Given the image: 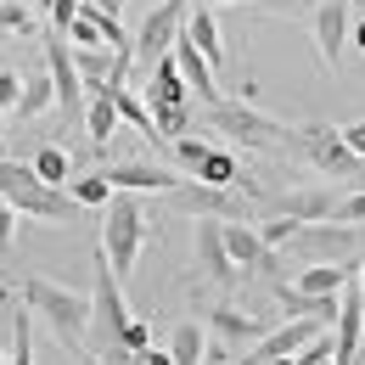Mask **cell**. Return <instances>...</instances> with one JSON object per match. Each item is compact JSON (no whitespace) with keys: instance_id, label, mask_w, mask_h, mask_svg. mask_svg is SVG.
Returning a JSON list of instances; mask_svg holds the SVG:
<instances>
[{"instance_id":"cell-13","label":"cell","mask_w":365,"mask_h":365,"mask_svg":"<svg viewBox=\"0 0 365 365\" xmlns=\"http://www.w3.org/2000/svg\"><path fill=\"white\" fill-rule=\"evenodd\" d=\"M197 264L220 287L236 281V259H230V247H225V220H197Z\"/></svg>"},{"instance_id":"cell-9","label":"cell","mask_w":365,"mask_h":365,"mask_svg":"<svg viewBox=\"0 0 365 365\" xmlns=\"http://www.w3.org/2000/svg\"><path fill=\"white\" fill-rule=\"evenodd\" d=\"M169 208L191 220H253V197L236 185H208V180H180L169 191Z\"/></svg>"},{"instance_id":"cell-16","label":"cell","mask_w":365,"mask_h":365,"mask_svg":"<svg viewBox=\"0 0 365 365\" xmlns=\"http://www.w3.org/2000/svg\"><path fill=\"white\" fill-rule=\"evenodd\" d=\"M175 62H180L185 85L197 91V101H202V107H208V101H220V85H214V73H220V68L197 51V40H191V34H180V40H175Z\"/></svg>"},{"instance_id":"cell-29","label":"cell","mask_w":365,"mask_h":365,"mask_svg":"<svg viewBox=\"0 0 365 365\" xmlns=\"http://www.w3.org/2000/svg\"><path fill=\"white\" fill-rule=\"evenodd\" d=\"M29 29H34L29 6L23 0H0V34H29Z\"/></svg>"},{"instance_id":"cell-7","label":"cell","mask_w":365,"mask_h":365,"mask_svg":"<svg viewBox=\"0 0 365 365\" xmlns=\"http://www.w3.org/2000/svg\"><path fill=\"white\" fill-rule=\"evenodd\" d=\"M146 107H152V118H158V135L163 140H180L185 130H191V85H185V73H180V62H175V51L146 73Z\"/></svg>"},{"instance_id":"cell-12","label":"cell","mask_w":365,"mask_h":365,"mask_svg":"<svg viewBox=\"0 0 365 365\" xmlns=\"http://www.w3.org/2000/svg\"><path fill=\"white\" fill-rule=\"evenodd\" d=\"M315 331H326V320H309V315H292L287 326H270L247 354H253V365H264V360H281V354H304V343L315 337Z\"/></svg>"},{"instance_id":"cell-30","label":"cell","mask_w":365,"mask_h":365,"mask_svg":"<svg viewBox=\"0 0 365 365\" xmlns=\"http://www.w3.org/2000/svg\"><path fill=\"white\" fill-rule=\"evenodd\" d=\"M169 146H175V163H180V169H191V175H197V163L208 158V140H191V135L169 140Z\"/></svg>"},{"instance_id":"cell-32","label":"cell","mask_w":365,"mask_h":365,"mask_svg":"<svg viewBox=\"0 0 365 365\" xmlns=\"http://www.w3.org/2000/svg\"><path fill=\"white\" fill-rule=\"evenodd\" d=\"M124 349H130V354L152 349V326H146V320H135V315H130V326H124Z\"/></svg>"},{"instance_id":"cell-28","label":"cell","mask_w":365,"mask_h":365,"mask_svg":"<svg viewBox=\"0 0 365 365\" xmlns=\"http://www.w3.org/2000/svg\"><path fill=\"white\" fill-rule=\"evenodd\" d=\"M34 169H40V180H51V185L73 180V158H68L62 146H40V152H34Z\"/></svg>"},{"instance_id":"cell-43","label":"cell","mask_w":365,"mask_h":365,"mask_svg":"<svg viewBox=\"0 0 365 365\" xmlns=\"http://www.w3.org/2000/svg\"><path fill=\"white\" fill-rule=\"evenodd\" d=\"M85 365H101V360H91V354H85Z\"/></svg>"},{"instance_id":"cell-37","label":"cell","mask_w":365,"mask_h":365,"mask_svg":"<svg viewBox=\"0 0 365 365\" xmlns=\"http://www.w3.org/2000/svg\"><path fill=\"white\" fill-rule=\"evenodd\" d=\"M140 360H146V365H175V354H163V349H140Z\"/></svg>"},{"instance_id":"cell-3","label":"cell","mask_w":365,"mask_h":365,"mask_svg":"<svg viewBox=\"0 0 365 365\" xmlns=\"http://www.w3.org/2000/svg\"><path fill=\"white\" fill-rule=\"evenodd\" d=\"M23 304H29L40 320H51L56 343H68V349L85 343V331H91V298H85V292L56 287L51 275H29V281H23Z\"/></svg>"},{"instance_id":"cell-24","label":"cell","mask_w":365,"mask_h":365,"mask_svg":"<svg viewBox=\"0 0 365 365\" xmlns=\"http://www.w3.org/2000/svg\"><path fill=\"white\" fill-rule=\"evenodd\" d=\"M169 354H175V365H202V360H208V337H202V326H197V320L175 326V337H169Z\"/></svg>"},{"instance_id":"cell-23","label":"cell","mask_w":365,"mask_h":365,"mask_svg":"<svg viewBox=\"0 0 365 365\" xmlns=\"http://www.w3.org/2000/svg\"><path fill=\"white\" fill-rule=\"evenodd\" d=\"M107 91H113L118 113H124V124H130L135 135H146V140H163V135H158V118H152V107H146V96H140V91H130V85H107Z\"/></svg>"},{"instance_id":"cell-14","label":"cell","mask_w":365,"mask_h":365,"mask_svg":"<svg viewBox=\"0 0 365 365\" xmlns=\"http://www.w3.org/2000/svg\"><path fill=\"white\" fill-rule=\"evenodd\" d=\"M343 40H349V0H320L315 6V46H320L326 68L343 62Z\"/></svg>"},{"instance_id":"cell-4","label":"cell","mask_w":365,"mask_h":365,"mask_svg":"<svg viewBox=\"0 0 365 365\" xmlns=\"http://www.w3.org/2000/svg\"><path fill=\"white\" fill-rule=\"evenodd\" d=\"M202 118H208L214 135L236 140V146H259V152H287V146H292V130L275 124V118H264L247 96H242V101H208Z\"/></svg>"},{"instance_id":"cell-33","label":"cell","mask_w":365,"mask_h":365,"mask_svg":"<svg viewBox=\"0 0 365 365\" xmlns=\"http://www.w3.org/2000/svg\"><path fill=\"white\" fill-rule=\"evenodd\" d=\"M11 230H17V208H11V197H0V253L11 247Z\"/></svg>"},{"instance_id":"cell-26","label":"cell","mask_w":365,"mask_h":365,"mask_svg":"<svg viewBox=\"0 0 365 365\" xmlns=\"http://www.w3.org/2000/svg\"><path fill=\"white\" fill-rule=\"evenodd\" d=\"M6 360L11 365H34V309H29V304L11 315V349H6Z\"/></svg>"},{"instance_id":"cell-27","label":"cell","mask_w":365,"mask_h":365,"mask_svg":"<svg viewBox=\"0 0 365 365\" xmlns=\"http://www.w3.org/2000/svg\"><path fill=\"white\" fill-rule=\"evenodd\" d=\"M197 180H208V185H236V180H242V163L230 158L225 146H208V158L197 163Z\"/></svg>"},{"instance_id":"cell-19","label":"cell","mask_w":365,"mask_h":365,"mask_svg":"<svg viewBox=\"0 0 365 365\" xmlns=\"http://www.w3.org/2000/svg\"><path fill=\"white\" fill-rule=\"evenodd\" d=\"M343 202V191H326V185H309V191H287L275 202V214H292V220H331Z\"/></svg>"},{"instance_id":"cell-5","label":"cell","mask_w":365,"mask_h":365,"mask_svg":"<svg viewBox=\"0 0 365 365\" xmlns=\"http://www.w3.org/2000/svg\"><path fill=\"white\" fill-rule=\"evenodd\" d=\"M292 158H304L309 169L320 175H331V180H349V185H365V158L343 140L337 124H304V130H292V146H287Z\"/></svg>"},{"instance_id":"cell-11","label":"cell","mask_w":365,"mask_h":365,"mask_svg":"<svg viewBox=\"0 0 365 365\" xmlns=\"http://www.w3.org/2000/svg\"><path fill=\"white\" fill-rule=\"evenodd\" d=\"M185 17H191V0H163V6L146 11V23L135 29V68L140 73H152L175 51V40L185 34Z\"/></svg>"},{"instance_id":"cell-8","label":"cell","mask_w":365,"mask_h":365,"mask_svg":"<svg viewBox=\"0 0 365 365\" xmlns=\"http://www.w3.org/2000/svg\"><path fill=\"white\" fill-rule=\"evenodd\" d=\"M360 242H365L360 225H349V220H304L292 230L287 253L304 259V264H343V259L360 253Z\"/></svg>"},{"instance_id":"cell-20","label":"cell","mask_w":365,"mask_h":365,"mask_svg":"<svg viewBox=\"0 0 365 365\" xmlns=\"http://www.w3.org/2000/svg\"><path fill=\"white\" fill-rule=\"evenodd\" d=\"M349 281H354V264L343 259V264H304L292 287H298V292H315V298H337Z\"/></svg>"},{"instance_id":"cell-36","label":"cell","mask_w":365,"mask_h":365,"mask_svg":"<svg viewBox=\"0 0 365 365\" xmlns=\"http://www.w3.org/2000/svg\"><path fill=\"white\" fill-rule=\"evenodd\" d=\"M202 365H230V349H225V343H208V360H202Z\"/></svg>"},{"instance_id":"cell-41","label":"cell","mask_w":365,"mask_h":365,"mask_svg":"<svg viewBox=\"0 0 365 365\" xmlns=\"http://www.w3.org/2000/svg\"><path fill=\"white\" fill-rule=\"evenodd\" d=\"M354 281H360V287H365V264H360V270H354Z\"/></svg>"},{"instance_id":"cell-39","label":"cell","mask_w":365,"mask_h":365,"mask_svg":"<svg viewBox=\"0 0 365 365\" xmlns=\"http://www.w3.org/2000/svg\"><path fill=\"white\" fill-rule=\"evenodd\" d=\"M264 365H304L298 354H281V360H264Z\"/></svg>"},{"instance_id":"cell-6","label":"cell","mask_w":365,"mask_h":365,"mask_svg":"<svg viewBox=\"0 0 365 365\" xmlns=\"http://www.w3.org/2000/svg\"><path fill=\"white\" fill-rule=\"evenodd\" d=\"M101 253L113 259V270L135 275V259H140V242H146V208H140V191H113V202L101 208Z\"/></svg>"},{"instance_id":"cell-40","label":"cell","mask_w":365,"mask_h":365,"mask_svg":"<svg viewBox=\"0 0 365 365\" xmlns=\"http://www.w3.org/2000/svg\"><path fill=\"white\" fill-rule=\"evenodd\" d=\"M208 6H242V0H208Z\"/></svg>"},{"instance_id":"cell-31","label":"cell","mask_w":365,"mask_h":365,"mask_svg":"<svg viewBox=\"0 0 365 365\" xmlns=\"http://www.w3.org/2000/svg\"><path fill=\"white\" fill-rule=\"evenodd\" d=\"M79 6H85V0H51V6H46L51 29H62V34H68V29H73V17H79Z\"/></svg>"},{"instance_id":"cell-22","label":"cell","mask_w":365,"mask_h":365,"mask_svg":"<svg viewBox=\"0 0 365 365\" xmlns=\"http://www.w3.org/2000/svg\"><path fill=\"white\" fill-rule=\"evenodd\" d=\"M46 107H56V79H51V68H34V73H23V96H17V118H40Z\"/></svg>"},{"instance_id":"cell-10","label":"cell","mask_w":365,"mask_h":365,"mask_svg":"<svg viewBox=\"0 0 365 365\" xmlns=\"http://www.w3.org/2000/svg\"><path fill=\"white\" fill-rule=\"evenodd\" d=\"M46 68L51 79H56V107H62V124H85V73H79V62H73V40L62 34V29H46Z\"/></svg>"},{"instance_id":"cell-35","label":"cell","mask_w":365,"mask_h":365,"mask_svg":"<svg viewBox=\"0 0 365 365\" xmlns=\"http://www.w3.org/2000/svg\"><path fill=\"white\" fill-rule=\"evenodd\" d=\"M343 140H349V146H354V152L365 158V118H354V124H343Z\"/></svg>"},{"instance_id":"cell-15","label":"cell","mask_w":365,"mask_h":365,"mask_svg":"<svg viewBox=\"0 0 365 365\" xmlns=\"http://www.w3.org/2000/svg\"><path fill=\"white\" fill-rule=\"evenodd\" d=\"M107 180H113V191H163L169 197L180 185V175L163 163H107Z\"/></svg>"},{"instance_id":"cell-21","label":"cell","mask_w":365,"mask_h":365,"mask_svg":"<svg viewBox=\"0 0 365 365\" xmlns=\"http://www.w3.org/2000/svg\"><path fill=\"white\" fill-rule=\"evenodd\" d=\"M185 34L197 40V51H202L214 68H225V34H220V17H214L208 6H191V17H185Z\"/></svg>"},{"instance_id":"cell-17","label":"cell","mask_w":365,"mask_h":365,"mask_svg":"<svg viewBox=\"0 0 365 365\" xmlns=\"http://www.w3.org/2000/svg\"><path fill=\"white\" fill-rule=\"evenodd\" d=\"M118 124H124V113H118L113 91H107V85H96L91 101H85V135H91L96 152H107V140L118 135Z\"/></svg>"},{"instance_id":"cell-34","label":"cell","mask_w":365,"mask_h":365,"mask_svg":"<svg viewBox=\"0 0 365 365\" xmlns=\"http://www.w3.org/2000/svg\"><path fill=\"white\" fill-rule=\"evenodd\" d=\"M17 96H23V79L17 73H0V107H17Z\"/></svg>"},{"instance_id":"cell-46","label":"cell","mask_w":365,"mask_h":365,"mask_svg":"<svg viewBox=\"0 0 365 365\" xmlns=\"http://www.w3.org/2000/svg\"><path fill=\"white\" fill-rule=\"evenodd\" d=\"M0 113H6V107H0Z\"/></svg>"},{"instance_id":"cell-2","label":"cell","mask_w":365,"mask_h":365,"mask_svg":"<svg viewBox=\"0 0 365 365\" xmlns=\"http://www.w3.org/2000/svg\"><path fill=\"white\" fill-rule=\"evenodd\" d=\"M0 197H11L17 214H29V220H51V225H68L73 208H79L68 185L40 180L34 163H11V158H0Z\"/></svg>"},{"instance_id":"cell-18","label":"cell","mask_w":365,"mask_h":365,"mask_svg":"<svg viewBox=\"0 0 365 365\" xmlns=\"http://www.w3.org/2000/svg\"><path fill=\"white\" fill-rule=\"evenodd\" d=\"M208 331H214V337H220L225 349H253V343H259V337H264L270 326H264L259 315H236V309H208Z\"/></svg>"},{"instance_id":"cell-25","label":"cell","mask_w":365,"mask_h":365,"mask_svg":"<svg viewBox=\"0 0 365 365\" xmlns=\"http://www.w3.org/2000/svg\"><path fill=\"white\" fill-rule=\"evenodd\" d=\"M68 191H73V202H79V208H107V202H113V180H107V169L73 175V180H68Z\"/></svg>"},{"instance_id":"cell-45","label":"cell","mask_w":365,"mask_h":365,"mask_svg":"<svg viewBox=\"0 0 365 365\" xmlns=\"http://www.w3.org/2000/svg\"><path fill=\"white\" fill-rule=\"evenodd\" d=\"M40 6H51V0H40Z\"/></svg>"},{"instance_id":"cell-1","label":"cell","mask_w":365,"mask_h":365,"mask_svg":"<svg viewBox=\"0 0 365 365\" xmlns=\"http://www.w3.org/2000/svg\"><path fill=\"white\" fill-rule=\"evenodd\" d=\"M124 326H130V304H124V275L113 270L107 253H96V292H91V337L113 365H130L124 349Z\"/></svg>"},{"instance_id":"cell-42","label":"cell","mask_w":365,"mask_h":365,"mask_svg":"<svg viewBox=\"0 0 365 365\" xmlns=\"http://www.w3.org/2000/svg\"><path fill=\"white\" fill-rule=\"evenodd\" d=\"M130 365H146V360H140V354H130Z\"/></svg>"},{"instance_id":"cell-38","label":"cell","mask_w":365,"mask_h":365,"mask_svg":"<svg viewBox=\"0 0 365 365\" xmlns=\"http://www.w3.org/2000/svg\"><path fill=\"white\" fill-rule=\"evenodd\" d=\"M354 46L365 51V17H360V23H354Z\"/></svg>"},{"instance_id":"cell-44","label":"cell","mask_w":365,"mask_h":365,"mask_svg":"<svg viewBox=\"0 0 365 365\" xmlns=\"http://www.w3.org/2000/svg\"><path fill=\"white\" fill-rule=\"evenodd\" d=\"M0 365H11V360H6V354H0Z\"/></svg>"}]
</instances>
